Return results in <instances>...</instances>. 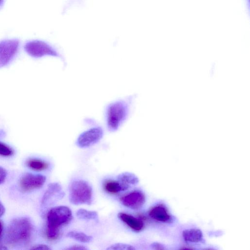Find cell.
<instances>
[{
  "instance_id": "1",
  "label": "cell",
  "mask_w": 250,
  "mask_h": 250,
  "mask_svg": "<svg viewBox=\"0 0 250 250\" xmlns=\"http://www.w3.org/2000/svg\"><path fill=\"white\" fill-rule=\"evenodd\" d=\"M136 95H131L113 100L104 110L105 129L110 133L119 130L128 119Z\"/></svg>"
},
{
  "instance_id": "2",
  "label": "cell",
  "mask_w": 250,
  "mask_h": 250,
  "mask_svg": "<svg viewBox=\"0 0 250 250\" xmlns=\"http://www.w3.org/2000/svg\"><path fill=\"white\" fill-rule=\"evenodd\" d=\"M33 230V226L29 218H17L11 221L7 228L6 242L14 246L25 244L31 239Z\"/></svg>"
},
{
  "instance_id": "3",
  "label": "cell",
  "mask_w": 250,
  "mask_h": 250,
  "mask_svg": "<svg viewBox=\"0 0 250 250\" xmlns=\"http://www.w3.org/2000/svg\"><path fill=\"white\" fill-rule=\"evenodd\" d=\"M72 219L71 209L67 206H59L51 208L47 214L46 235L50 240L57 239L60 228L68 224Z\"/></svg>"
},
{
  "instance_id": "4",
  "label": "cell",
  "mask_w": 250,
  "mask_h": 250,
  "mask_svg": "<svg viewBox=\"0 0 250 250\" xmlns=\"http://www.w3.org/2000/svg\"><path fill=\"white\" fill-rule=\"evenodd\" d=\"M86 128L78 135L76 146L82 148H85L94 146L103 138L104 128L96 120L92 118H86L83 120Z\"/></svg>"
},
{
  "instance_id": "5",
  "label": "cell",
  "mask_w": 250,
  "mask_h": 250,
  "mask_svg": "<svg viewBox=\"0 0 250 250\" xmlns=\"http://www.w3.org/2000/svg\"><path fill=\"white\" fill-rule=\"evenodd\" d=\"M24 49L29 55L33 58H39L45 56L55 57L61 60L64 66L66 65L65 59L60 52L45 41L40 40L27 41L24 44Z\"/></svg>"
},
{
  "instance_id": "6",
  "label": "cell",
  "mask_w": 250,
  "mask_h": 250,
  "mask_svg": "<svg viewBox=\"0 0 250 250\" xmlns=\"http://www.w3.org/2000/svg\"><path fill=\"white\" fill-rule=\"evenodd\" d=\"M69 200L75 205L91 204L92 188L86 181L74 180L71 182L69 188Z\"/></svg>"
},
{
  "instance_id": "7",
  "label": "cell",
  "mask_w": 250,
  "mask_h": 250,
  "mask_svg": "<svg viewBox=\"0 0 250 250\" xmlns=\"http://www.w3.org/2000/svg\"><path fill=\"white\" fill-rule=\"evenodd\" d=\"M20 42L18 39L0 41V68L8 64L18 52Z\"/></svg>"
},
{
  "instance_id": "8",
  "label": "cell",
  "mask_w": 250,
  "mask_h": 250,
  "mask_svg": "<svg viewBox=\"0 0 250 250\" xmlns=\"http://www.w3.org/2000/svg\"><path fill=\"white\" fill-rule=\"evenodd\" d=\"M46 177L43 175L26 173L20 179L19 186L23 191H30L41 188L45 183Z\"/></svg>"
},
{
  "instance_id": "9",
  "label": "cell",
  "mask_w": 250,
  "mask_h": 250,
  "mask_svg": "<svg viewBox=\"0 0 250 250\" xmlns=\"http://www.w3.org/2000/svg\"><path fill=\"white\" fill-rule=\"evenodd\" d=\"M146 197L141 190H135L122 196L120 201L123 205L131 209H138L145 203Z\"/></svg>"
},
{
  "instance_id": "10",
  "label": "cell",
  "mask_w": 250,
  "mask_h": 250,
  "mask_svg": "<svg viewBox=\"0 0 250 250\" xmlns=\"http://www.w3.org/2000/svg\"><path fill=\"white\" fill-rule=\"evenodd\" d=\"M61 186L58 183H50L42 199V203L46 205L61 200L64 196Z\"/></svg>"
},
{
  "instance_id": "11",
  "label": "cell",
  "mask_w": 250,
  "mask_h": 250,
  "mask_svg": "<svg viewBox=\"0 0 250 250\" xmlns=\"http://www.w3.org/2000/svg\"><path fill=\"white\" fill-rule=\"evenodd\" d=\"M118 216L121 220L135 232L141 231L144 229V223L140 218H136L124 212H119Z\"/></svg>"
},
{
  "instance_id": "12",
  "label": "cell",
  "mask_w": 250,
  "mask_h": 250,
  "mask_svg": "<svg viewBox=\"0 0 250 250\" xmlns=\"http://www.w3.org/2000/svg\"><path fill=\"white\" fill-rule=\"evenodd\" d=\"M149 215L151 218L162 222H168L171 220L167 208L162 204L153 207L149 211Z\"/></svg>"
},
{
  "instance_id": "13",
  "label": "cell",
  "mask_w": 250,
  "mask_h": 250,
  "mask_svg": "<svg viewBox=\"0 0 250 250\" xmlns=\"http://www.w3.org/2000/svg\"><path fill=\"white\" fill-rule=\"evenodd\" d=\"M103 188L106 192L115 194L127 190L129 187L122 184L118 180H107L104 182Z\"/></svg>"
},
{
  "instance_id": "14",
  "label": "cell",
  "mask_w": 250,
  "mask_h": 250,
  "mask_svg": "<svg viewBox=\"0 0 250 250\" xmlns=\"http://www.w3.org/2000/svg\"><path fill=\"white\" fill-rule=\"evenodd\" d=\"M184 239L188 242L196 243L203 239V234L198 229H189L184 230L182 233Z\"/></svg>"
},
{
  "instance_id": "15",
  "label": "cell",
  "mask_w": 250,
  "mask_h": 250,
  "mask_svg": "<svg viewBox=\"0 0 250 250\" xmlns=\"http://www.w3.org/2000/svg\"><path fill=\"white\" fill-rule=\"evenodd\" d=\"M26 165L30 169L36 171H42L46 169L49 166L46 161L37 158H30L26 161Z\"/></svg>"
},
{
  "instance_id": "16",
  "label": "cell",
  "mask_w": 250,
  "mask_h": 250,
  "mask_svg": "<svg viewBox=\"0 0 250 250\" xmlns=\"http://www.w3.org/2000/svg\"><path fill=\"white\" fill-rule=\"evenodd\" d=\"M117 180L122 184L130 187V185H135L138 183V178L133 173L125 172L120 174L117 177Z\"/></svg>"
},
{
  "instance_id": "17",
  "label": "cell",
  "mask_w": 250,
  "mask_h": 250,
  "mask_svg": "<svg viewBox=\"0 0 250 250\" xmlns=\"http://www.w3.org/2000/svg\"><path fill=\"white\" fill-rule=\"evenodd\" d=\"M78 218L82 220L98 221V213L95 211L87 210L85 209L80 208L76 212Z\"/></svg>"
},
{
  "instance_id": "18",
  "label": "cell",
  "mask_w": 250,
  "mask_h": 250,
  "mask_svg": "<svg viewBox=\"0 0 250 250\" xmlns=\"http://www.w3.org/2000/svg\"><path fill=\"white\" fill-rule=\"evenodd\" d=\"M66 236L76 241L82 243H88L92 241V237L82 232L71 231L68 232Z\"/></svg>"
},
{
  "instance_id": "19",
  "label": "cell",
  "mask_w": 250,
  "mask_h": 250,
  "mask_svg": "<svg viewBox=\"0 0 250 250\" xmlns=\"http://www.w3.org/2000/svg\"><path fill=\"white\" fill-rule=\"evenodd\" d=\"M108 250H134L135 248L129 244L124 243H115L106 249Z\"/></svg>"
},
{
  "instance_id": "20",
  "label": "cell",
  "mask_w": 250,
  "mask_h": 250,
  "mask_svg": "<svg viewBox=\"0 0 250 250\" xmlns=\"http://www.w3.org/2000/svg\"><path fill=\"white\" fill-rule=\"evenodd\" d=\"M14 150L9 146L0 142V155L2 156H10L14 154Z\"/></svg>"
},
{
  "instance_id": "21",
  "label": "cell",
  "mask_w": 250,
  "mask_h": 250,
  "mask_svg": "<svg viewBox=\"0 0 250 250\" xmlns=\"http://www.w3.org/2000/svg\"><path fill=\"white\" fill-rule=\"evenodd\" d=\"M7 171L2 167H0V184H2L6 177Z\"/></svg>"
},
{
  "instance_id": "22",
  "label": "cell",
  "mask_w": 250,
  "mask_h": 250,
  "mask_svg": "<svg viewBox=\"0 0 250 250\" xmlns=\"http://www.w3.org/2000/svg\"><path fill=\"white\" fill-rule=\"evenodd\" d=\"M31 250H51L47 245L44 244H38L33 246L30 249Z\"/></svg>"
},
{
  "instance_id": "23",
  "label": "cell",
  "mask_w": 250,
  "mask_h": 250,
  "mask_svg": "<svg viewBox=\"0 0 250 250\" xmlns=\"http://www.w3.org/2000/svg\"><path fill=\"white\" fill-rule=\"evenodd\" d=\"M65 249L67 250H86L88 249L83 245H74L71 246H70L69 247L66 248Z\"/></svg>"
},
{
  "instance_id": "24",
  "label": "cell",
  "mask_w": 250,
  "mask_h": 250,
  "mask_svg": "<svg viewBox=\"0 0 250 250\" xmlns=\"http://www.w3.org/2000/svg\"><path fill=\"white\" fill-rule=\"evenodd\" d=\"M5 212V208L2 204L0 201V217H1Z\"/></svg>"
},
{
  "instance_id": "25",
  "label": "cell",
  "mask_w": 250,
  "mask_h": 250,
  "mask_svg": "<svg viewBox=\"0 0 250 250\" xmlns=\"http://www.w3.org/2000/svg\"><path fill=\"white\" fill-rule=\"evenodd\" d=\"M152 247L155 249H163V248H162L159 244L156 243H153L152 245Z\"/></svg>"
},
{
  "instance_id": "26",
  "label": "cell",
  "mask_w": 250,
  "mask_h": 250,
  "mask_svg": "<svg viewBox=\"0 0 250 250\" xmlns=\"http://www.w3.org/2000/svg\"><path fill=\"white\" fill-rule=\"evenodd\" d=\"M3 229V223H2V221L0 220V237L2 234Z\"/></svg>"
},
{
  "instance_id": "27",
  "label": "cell",
  "mask_w": 250,
  "mask_h": 250,
  "mask_svg": "<svg viewBox=\"0 0 250 250\" xmlns=\"http://www.w3.org/2000/svg\"><path fill=\"white\" fill-rule=\"evenodd\" d=\"M5 0H0V8H2L4 5Z\"/></svg>"
},
{
  "instance_id": "28",
  "label": "cell",
  "mask_w": 250,
  "mask_h": 250,
  "mask_svg": "<svg viewBox=\"0 0 250 250\" xmlns=\"http://www.w3.org/2000/svg\"><path fill=\"white\" fill-rule=\"evenodd\" d=\"M6 249H7V248L3 246L0 247V250H6Z\"/></svg>"
}]
</instances>
